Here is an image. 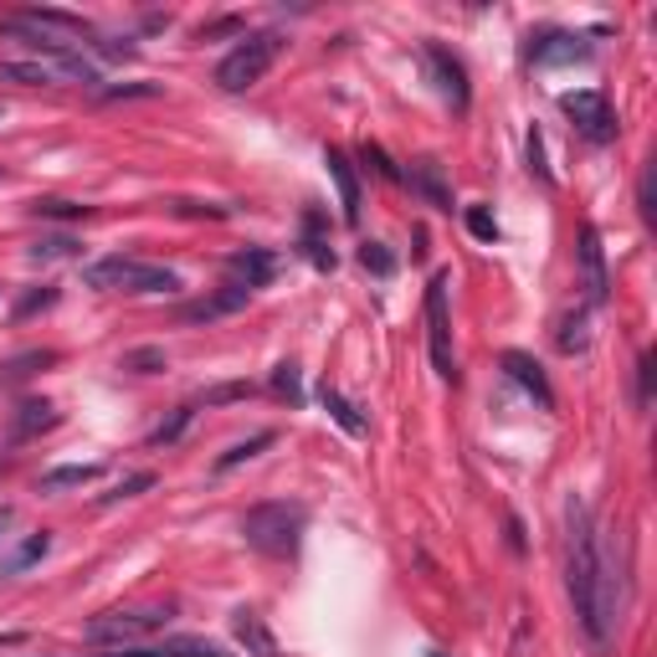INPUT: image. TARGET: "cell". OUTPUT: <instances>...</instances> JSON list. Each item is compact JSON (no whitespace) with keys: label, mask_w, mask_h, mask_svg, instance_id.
I'll return each mask as SVG.
<instances>
[{"label":"cell","mask_w":657,"mask_h":657,"mask_svg":"<svg viewBox=\"0 0 657 657\" xmlns=\"http://www.w3.org/2000/svg\"><path fill=\"white\" fill-rule=\"evenodd\" d=\"M565 591L591 653H606L622 622V565L611 555V539L595 524L591 503L576 493L565 499Z\"/></svg>","instance_id":"6da1fadb"},{"label":"cell","mask_w":657,"mask_h":657,"mask_svg":"<svg viewBox=\"0 0 657 657\" xmlns=\"http://www.w3.org/2000/svg\"><path fill=\"white\" fill-rule=\"evenodd\" d=\"M309 530V509L298 499H267L242 514V539L267 560H293Z\"/></svg>","instance_id":"7a4b0ae2"},{"label":"cell","mask_w":657,"mask_h":657,"mask_svg":"<svg viewBox=\"0 0 657 657\" xmlns=\"http://www.w3.org/2000/svg\"><path fill=\"white\" fill-rule=\"evenodd\" d=\"M82 282L98 288V293H180V272L159 263H140V257H98V263L82 267Z\"/></svg>","instance_id":"3957f363"},{"label":"cell","mask_w":657,"mask_h":657,"mask_svg":"<svg viewBox=\"0 0 657 657\" xmlns=\"http://www.w3.org/2000/svg\"><path fill=\"white\" fill-rule=\"evenodd\" d=\"M278 52H282V36H278V32H252V36H242V42H236V47L221 57L216 82L226 88V93H247L252 82L267 78V67L278 63Z\"/></svg>","instance_id":"277c9868"},{"label":"cell","mask_w":657,"mask_h":657,"mask_svg":"<svg viewBox=\"0 0 657 657\" xmlns=\"http://www.w3.org/2000/svg\"><path fill=\"white\" fill-rule=\"evenodd\" d=\"M170 622V611L165 606H134V611H103L98 622H88L82 637L93 642V647H140V637L159 632V626Z\"/></svg>","instance_id":"5b68a950"},{"label":"cell","mask_w":657,"mask_h":657,"mask_svg":"<svg viewBox=\"0 0 657 657\" xmlns=\"http://www.w3.org/2000/svg\"><path fill=\"white\" fill-rule=\"evenodd\" d=\"M426 349L432 370L457 386V349H453V309H447V272H432L426 282Z\"/></svg>","instance_id":"8992f818"},{"label":"cell","mask_w":657,"mask_h":657,"mask_svg":"<svg viewBox=\"0 0 657 657\" xmlns=\"http://www.w3.org/2000/svg\"><path fill=\"white\" fill-rule=\"evenodd\" d=\"M560 113L570 119V129H576L580 140L591 144H611L616 140V109H611V98L601 93V88H576V93H560Z\"/></svg>","instance_id":"52a82bcc"},{"label":"cell","mask_w":657,"mask_h":657,"mask_svg":"<svg viewBox=\"0 0 657 657\" xmlns=\"http://www.w3.org/2000/svg\"><path fill=\"white\" fill-rule=\"evenodd\" d=\"M422 57H426V73H432V82H437V93L453 103L457 113H468V103H472V88H468V67L457 63L447 47H437V42H426L422 47Z\"/></svg>","instance_id":"ba28073f"},{"label":"cell","mask_w":657,"mask_h":657,"mask_svg":"<svg viewBox=\"0 0 657 657\" xmlns=\"http://www.w3.org/2000/svg\"><path fill=\"white\" fill-rule=\"evenodd\" d=\"M580 288H586V309H601L611 293V278H606V252H601V232L595 226H580Z\"/></svg>","instance_id":"9c48e42d"},{"label":"cell","mask_w":657,"mask_h":657,"mask_svg":"<svg viewBox=\"0 0 657 657\" xmlns=\"http://www.w3.org/2000/svg\"><path fill=\"white\" fill-rule=\"evenodd\" d=\"M282 257L272 247H242L226 257V282H236V288H247V293H257V288H267V282L278 278Z\"/></svg>","instance_id":"30bf717a"},{"label":"cell","mask_w":657,"mask_h":657,"mask_svg":"<svg viewBox=\"0 0 657 657\" xmlns=\"http://www.w3.org/2000/svg\"><path fill=\"white\" fill-rule=\"evenodd\" d=\"M252 303L247 288H236V282H221L216 293H205L196 298V303H180V324H216V319H232V313H242Z\"/></svg>","instance_id":"8fae6325"},{"label":"cell","mask_w":657,"mask_h":657,"mask_svg":"<svg viewBox=\"0 0 657 657\" xmlns=\"http://www.w3.org/2000/svg\"><path fill=\"white\" fill-rule=\"evenodd\" d=\"M503 376L514 380L519 391L530 396L539 411H555V391H549V376H545V365L534 360V355H524V349H503Z\"/></svg>","instance_id":"7c38bea8"},{"label":"cell","mask_w":657,"mask_h":657,"mask_svg":"<svg viewBox=\"0 0 657 657\" xmlns=\"http://www.w3.org/2000/svg\"><path fill=\"white\" fill-rule=\"evenodd\" d=\"M103 657H232L211 637H170V642H140V647H109Z\"/></svg>","instance_id":"4fadbf2b"},{"label":"cell","mask_w":657,"mask_h":657,"mask_svg":"<svg viewBox=\"0 0 657 657\" xmlns=\"http://www.w3.org/2000/svg\"><path fill=\"white\" fill-rule=\"evenodd\" d=\"M407 186H411V196H422L426 205H437V211H453V186H447V175H442V165H437L432 155H426V159H411Z\"/></svg>","instance_id":"5bb4252c"},{"label":"cell","mask_w":657,"mask_h":657,"mask_svg":"<svg viewBox=\"0 0 657 657\" xmlns=\"http://www.w3.org/2000/svg\"><path fill=\"white\" fill-rule=\"evenodd\" d=\"M328 165V180H334V190H339V205H345V221L355 226L360 221V175H355V165H349L345 149H328L324 155Z\"/></svg>","instance_id":"9a60e30c"},{"label":"cell","mask_w":657,"mask_h":657,"mask_svg":"<svg viewBox=\"0 0 657 657\" xmlns=\"http://www.w3.org/2000/svg\"><path fill=\"white\" fill-rule=\"evenodd\" d=\"M530 57L539 67H555V63H586L591 57V42H580V36H570V32H549V36H539L530 47Z\"/></svg>","instance_id":"2e32d148"},{"label":"cell","mask_w":657,"mask_h":657,"mask_svg":"<svg viewBox=\"0 0 657 657\" xmlns=\"http://www.w3.org/2000/svg\"><path fill=\"white\" fill-rule=\"evenodd\" d=\"M298 247H303V257H309L319 272H334V263H339V257H334V247H328L324 211H319V205H309V211H303V236H298Z\"/></svg>","instance_id":"e0dca14e"},{"label":"cell","mask_w":657,"mask_h":657,"mask_svg":"<svg viewBox=\"0 0 657 657\" xmlns=\"http://www.w3.org/2000/svg\"><path fill=\"white\" fill-rule=\"evenodd\" d=\"M0 82H21V88H57L63 73H57L52 63H42V57H5V63H0Z\"/></svg>","instance_id":"ac0fdd59"},{"label":"cell","mask_w":657,"mask_h":657,"mask_svg":"<svg viewBox=\"0 0 657 657\" xmlns=\"http://www.w3.org/2000/svg\"><path fill=\"white\" fill-rule=\"evenodd\" d=\"M57 422H63V416H57L52 401H21L16 416H11V442H32V437H42V432H52Z\"/></svg>","instance_id":"d6986e66"},{"label":"cell","mask_w":657,"mask_h":657,"mask_svg":"<svg viewBox=\"0 0 657 657\" xmlns=\"http://www.w3.org/2000/svg\"><path fill=\"white\" fill-rule=\"evenodd\" d=\"M555 345H560V355H586V345H591V319H586V309L565 313L560 328H555Z\"/></svg>","instance_id":"ffe728a7"},{"label":"cell","mask_w":657,"mask_h":657,"mask_svg":"<svg viewBox=\"0 0 657 657\" xmlns=\"http://www.w3.org/2000/svg\"><path fill=\"white\" fill-rule=\"evenodd\" d=\"M236 637L247 642L257 657H278V642H272V632L263 626V616H257V611H247V606L236 611Z\"/></svg>","instance_id":"44dd1931"},{"label":"cell","mask_w":657,"mask_h":657,"mask_svg":"<svg viewBox=\"0 0 657 657\" xmlns=\"http://www.w3.org/2000/svg\"><path fill=\"white\" fill-rule=\"evenodd\" d=\"M98 472H103L98 463H63V468L42 472V493H63V488H82V483H93Z\"/></svg>","instance_id":"7402d4cb"},{"label":"cell","mask_w":657,"mask_h":657,"mask_svg":"<svg viewBox=\"0 0 657 657\" xmlns=\"http://www.w3.org/2000/svg\"><path fill=\"white\" fill-rule=\"evenodd\" d=\"M42 365H57V349H26L16 360L0 365V386H21V380H32Z\"/></svg>","instance_id":"603a6c76"},{"label":"cell","mask_w":657,"mask_h":657,"mask_svg":"<svg viewBox=\"0 0 657 657\" xmlns=\"http://www.w3.org/2000/svg\"><path fill=\"white\" fill-rule=\"evenodd\" d=\"M36 221H88L93 216V205H82V201H63V196H42V201L26 205Z\"/></svg>","instance_id":"cb8c5ba5"},{"label":"cell","mask_w":657,"mask_h":657,"mask_svg":"<svg viewBox=\"0 0 657 657\" xmlns=\"http://www.w3.org/2000/svg\"><path fill=\"white\" fill-rule=\"evenodd\" d=\"M78 252H82V242L73 232H52V236H42V242H32L26 257H32V263H63V257H78Z\"/></svg>","instance_id":"d4e9b609"},{"label":"cell","mask_w":657,"mask_h":657,"mask_svg":"<svg viewBox=\"0 0 657 657\" xmlns=\"http://www.w3.org/2000/svg\"><path fill=\"white\" fill-rule=\"evenodd\" d=\"M278 442V432H252L247 442H236V447H226V453L216 457V472H232V468H242V463H252L257 453H267Z\"/></svg>","instance_id":"484cf974"},{"label":"cell","mask_w":657,"mask_h":657,"mask_svg":"<svg viewBox=\"0 0 657 657\" xmlns=\"http://www.w3.org/2000/svg\"><path fill=\"white\" fill-rule=\"evenodd\" d=\"M47 549H52V534H47V530L32 534L26 545H16L11 555H5V560H0V576H21V570H26V565H36L42 555H47Z\"/></svg>","instance_id":"4316f807"},{"label":"cell","mask_w":657,"mask_h":657,"mask_svg":"<svg viewBox=\"0 0 657 657\" xmlns=\"http://www.w3.org/2000/svg\"><path fill=\"white\" fill-rule=\"evenodd\" d=\"M319 401H324V411L328 416H334V422L345 426L349 437H365V416H360V407H349L345 396L334 391V386H324V391H319Z\"/></svg>","instance_id":"83f0119b"},{"label":"cell","mask_w":657,"mask_h":657,"mask_svg":"<svg viewBox=\"0 0 657 657\" xmlns=\"http://www.w3.org/2000/svg\"><path fill=\"white\" fill-rule=\"evenodd\" d=\"M196 422V401H186V407H175L170 416H165V422L155 426V432H149V447H175V442L186 437V426Z\"/></svg>","instance_id":"f1b7e54d"},{"label":"cell","mask_w":657,"mask_h":657,"mask_svg":"<svg viewBox=\"0 0 657 657\" xmlns=\"http://www.w3.org/2000/svg\"><path fill=\"white\" fill-rule=\"evenodd\" d=\"M360 159H365V170H376L380 180H386V186H407V170H396V159L386 155L380 144L365 140V144H360Z\"/></svg>","instance_id":"f546056e"},{"label":"cell","mask_w":657,"mask_h":657,"mask_svg":"<svg viewBox=\"0 0 657 657\" xmlns=\"http://www.w3.org/2000/svg\"><path fill=\"white\" fill-rule=\"evenodd\" d=\"M119 370H134V376H159V370H165V349H159V345L129 349L124 360H119Z\"/></svg>","instance_id":"4dcf8cb0"},{"label":"cell","mask_w":657,"mask_h":657,"mask_svg":"<svg viewBox=\"0 0 657 657\" xmlns=\"http://www.w3.org/2000/svg\"><path fill=\"white\" fill-rule=\"evenodd\" d=\"M360 267L365 272H376V278H396V252L386 242H365L360 247Z\"/></svg>","instance_id":"1f68e13d"},{"label":"cell","mask_w":657,"mask_h":657,"mask_svg":"<svg viewBox=\"0 0 657 657\" xmlns=\"http://www.w3.org/2000/svg\"><path fill=\"white\" fill-rule=\"evenodd\" d=\"M165 88L159 82H113V88H98V103H129V98H159Z\"/></svg>","instance_id":"d6a6232c"},{"label":"cell","mask_w":657,"mask_h":657,"mask_svg":"<svg viewBox=\"0 0 657 657\" xmlns=\"http://www.w3.org/2000/svg\"><path fill=\"white\" fill-rule=\"evenodd\" d=\"M463 221H468V232L478 236V242H488V247L499 242V221H493V211H488V205H468V211H463Z\"/></svg>","instance_id":"836d02e7"},{"label":"cell","mask_w":657,"mask_h":657,"mask_svg":"<svg viewBox=\"0 0 657 657\" xmlns=\"http://www.w3.org/2000/svg\"><path fill=\"white\" fill-rule=\"evenodd\" d=\"M272 391H278L282 401H293V407L303 401V380H298V365L293 360H282L278 370H272Z\"/></svg>","instance_id":"e575fe53"},{"label":"cell","mask_w":657,"mask_h":657,"mask_svg":"<svg viewBox=\"0 0 657 657\" xmlns=\"http://www.w3.org/2000/svg\"><path fill=\"white\" fill-rule=\"evenodd\" d=\"M252 386L247 380H232V386H211V391L196 396V407H226V401H247Z\"/></svg>","instance_id":"d590c367"},{"label":"cell","mask_w":657,"mask_h":657,"mask_svg":"<svg viewBox=\"0 0 657 657\" xmlns=\"http://www.w3.org/2000/svg\"><path fill=\"white\" fill-rule=\"evenodd\" d=\"M52 303H57V288H32V293H26V298H21V303H16V313H11V319H16V324H21V319H32V313L52 309Z\"/></svg>","instance_id":"8d00e7d4"},{"label":"cell","mask_w":657,"mask_h":657,"mask_svg":"<svg viewBox=\"0 0 657 657\" xmlns=\"http://www.w3.org/2000/svg\"><path fill=\"white\" fill-rule=\"evenodd\" d=\"M144 488H155V472H129L124 483L113 488V493H103V503H119V499H140Z\"/></svg>","instance_id":"74e56055"},{"label":"cell","mask_w":657,"mask_h":657,"mask_svg":"<svg viewBox=\"0 0 657 657\" xmlns=\"http://www.w3.org/2000/svg\"><path fill=\"white\" fill-rule=\"evenodd\" d=\"M637 407H653V349L637 355Z\"/></svg>","instance_id":"f35d334b"},{"label":"cell","mask_w":657,"mask_h":657,"mask_svg":"<svg viewBox=\"0 0 657 657\" xmlns=\"http://www.w3.org/2000/svg\"><path fill=\"white\" fill-rule=\"evenodd\" d=\"M530 170L545 180V186H555V175H549L545 165V140H539V129H530Z\"/></svg>","instance_id":"ab89813d"},{"label":"cell","mask_w":657,"mask_h":657,"mask_svg":"<svg viewBox=\"0 0 657 657\" xmlns=\"http://www.w3.org/2000/svg\"><path fill=\"white\" fill-rule=\"evenodd\" d=\"M637 211L653 226V170H642V180H637Z\"/></svg>","instance_id":"60d3db41"},{"label":"cell","mask_w":657,"mask_h":657,"mask_svg":"<svg viewBox=\"0 0 657 657\" xmlns=\"http://www.w3.org/2000/svg\"><path fill=\"white\" fill-rule=\"evenodd\" d=\"M180 216H226V205H201V201H180Z\"/></svg>","instance_id":"b9f144b4"},{"label":"cell","mask_w":657,"mask_h":657,"mask_svg":"<svg viewBox=\"0 0 657 657\" xmlns=\"http://www.w3.org/2000/svg\"><path fill=\"white\" fill-rule=\"evenodd\" d=\"M98 52H103V57H134V47H129V42H93Z\"/></svg>","instance_id":"7bdbcfd3"},{"label":"cell","mask_w":657,"mask_h":657,"mask_svg":"<svg viewBox=\"0 0 657 657\" xmlns=\"http://www.w3.org/2000/svg\"><path fill=\"white\" fill-rule=\"evenodd\" d=\"M26 642V632H0V647H21Z\"/></svg>","instance_id":"ee69618b"},{"label":"cell","mask_w":657,"mask_h":657,"mask_svg":"<svg viewBox=\"0 0 657 657\" xmlns=\"http://www.w3.org/2000/svg\"><path fill=\"white\" fill-rule=\"evenodd\" d=\"M11 519H16V509H0V530H5V524H11Z\"/></svg>","instance_id":"f6af8a7d"},{"label":"cell","mask_w":657,"mask_h":657,"mask_svg":"<svg viewBox=\"0 0 657 657\" xmlns=\"http://www.w3.org/2000/svg\"><path fill=\"white\" fill-rule=\"evenodd\" d=\"M0 180H5V165H0Z\"/></svg>","instance_id":"bcb514c9"}]
</instances>
